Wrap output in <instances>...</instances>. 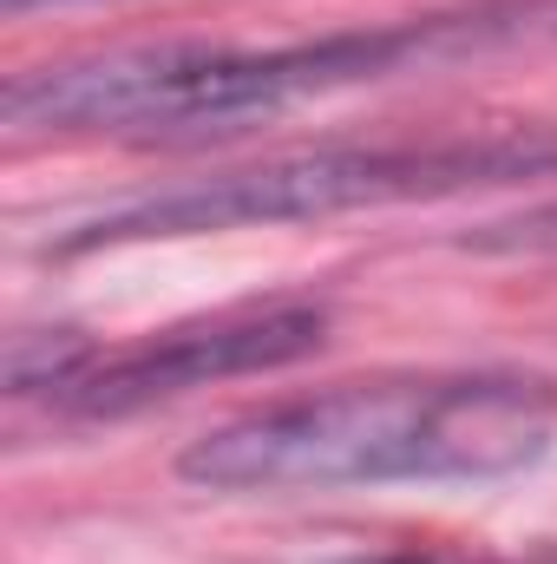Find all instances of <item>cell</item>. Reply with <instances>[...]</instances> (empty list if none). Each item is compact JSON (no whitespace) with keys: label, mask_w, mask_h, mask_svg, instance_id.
<instances>
[{"label":"cell","mask_w":557,"mask_h":564,"mask_svg":"<svg viewBox=\"0 0 557 564\" xmlns=\"http://www.w3.org/2000/svg\"><path fill=\"white\" fill-rule=\"evenodd\" d=\"M557 381L525 368H446L335 381L197 433L177 479L197 492H348V486H472L545 459Z\"/></svg>","instance_id":"cell-1"},{"label":"cell","mask_w":557,"mask_h":564,"mask_svg":"<svg viewBox=\"0 0 557 564\" xmlns=\"http://www.w3.org/2000/svg\"><path fill=\"white\" fill-rule=\"evenodd\" d=\"M485 20H414V26H361L321 33L288 46H210V40H164V46H112L59 66H33L7 79L0 119L13 139H171L270 119L302 99H328L368 79L426 59L439 40H472Z\"/></svg>","instance_id":"cell-2"},{"label":"cell","mask_w":557,"mask_h":564,"mask_svg":"<svg viewBox=\"0 0 557 564\" xmlns=\"http://www.w3.org/2000/svg\"><path fill=\"white\" fill-rule=\"evenodd\" d=\"M557 171V126H499V132H452V139L401 144H315L276 151L243 171L190 177L171 191H144L112 210L79 217L53 237V257H92L125 243H177V237H223V230H276V224H328L348 210L433 204L479 184H518Z\"/></svg>","instance_id":"cell-3"},{"label":"cell","mask_w":557,"mask_h":564,"mask_svg":"<svg viewBox=\"0 0 557 564\" xmlns=\"http://www.w3.org/2000/svg\"><path fill=\"white\" fill-rule=\"evenodd\" d=\"M328 341V308L308 295H276V302H237L197 322H171L151 328L125 348H99L59 394V414L79 421H125L157 401H177L190 388L210 381H237V375H276L308 361Z\"/></svg>","instance_id":"cell-4"},{"label":"cell","mask_w":557,"mask_h":564,"mask_svg":"<svg viewBox=\"0 0 557 564\" xmlns=\"http://www.w3.org/2000/svg\"><path fill=\"white\" fill-rule=\"evenodd\" d=\"M7 13H33V7H73V0H0Z\"/></svg>","instance_id":"cell-5"},{"label":"cell","mask_w":557,"mask_h":564,"mask_svg":"<svg viewBox=\"0 0 557 564\" xmlns=\"http://www.w3.org/2000/svg\"><path fill=\"white\" fill-rule=\"evenodd\" d=\"M532 26H545V33H557V7H545V13H538Z\"/></svg>","instance_id":"cell-6"}]
</instances>
